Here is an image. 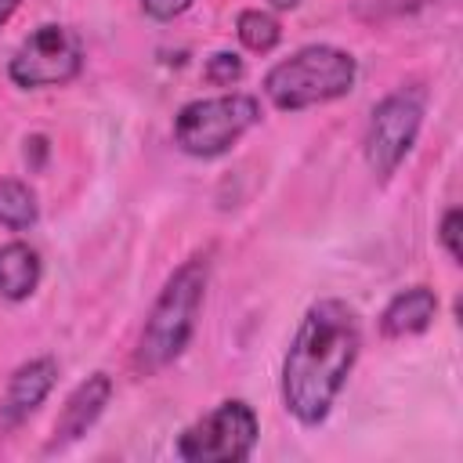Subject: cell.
<instances>
[{"instance_id": "cell-1", "label": "cell", "mask_w": 463, "mask_h": 463, "mask_svg": "<svg viewBox=\"0 0 463 463\" xmlns=\"http://www.w3.org/2000/svg\"><path fill=\"white\" fill-rule=\"evenodd\" d=\"M358 318L344 300H318L307 307L282 365V402L304 427L329 416L358 358Z\"/></svg>"}, {"instance_id": "cell-2", "label": "cell", "mask_w": 463, "mask_h": 463, "mask_svg": "<svg viewBox=\"0 0 463 463\" xmlns=\"http://www.w3.org/2000/svg\"><path fill=\"white\" fill-rule=\"evenodd\" d=\"M203 289H206V260L203 257L184 260L166 279V286L159 289V297L148 311L141 340H137V354H134L137 369L159 373L163 365H170L188 347V340L195 333V315H199V304H203Z\"/></svg>"}, {"instance_id": "cell-3", "label": "cell", "mask_w": 463, "mask_h": 463, "mask_svg": "<svg viewBox=\"0 0 463 463\" xmlns=\"http://www.w3.org/2000/svg\"><path fill=\"white\" fill-rule=\"evenodd\" d=\"M354 72L358 69L347 51L329 47V43H311L289 54L286 61H279L264 76V94L271 98L275 109L297 112V109L344 98L354 87Z\"/></svg>"}, {"instance_id": "cell-4", "label": "cell", "mask_w": 463, "mask_h": 463, "mask_svg": "<svg viewBox=\"0 0 463 463\" xmlns=\"http://www.w3.org/2000/svg\"><path fill=\"white\" fill-rule=\"evenodd\" d=\"M257 119H260V105L253 94H221V98L188 101L174 116V141L188 156L213 159L228 152Z\"/></svg>"}, {"instance_id": "cell-5", "label": "cell", "mask_w": 463, "mask_h": 463, "mask_svg": "<svg viewBox=\"0 0 463 463\" xmlns=\"http://www.w3.org/2000/svg\"><path fill=\"white\" fill-rule=\"evenodd\" d=\"M257 412L232 398L206 412L177 438V456L188 463H239L257 445Z\"/></svg>"}, {"instance_id": "cell-6", "label": "cell", "mask_w": 463, "mask_h": 463, "mask_svg": "<svg viewBox=\"0 0 463 463\" xmlns=\"http://www.w3.org/2000/svg\"><path fill=\"white\" fill-rule=\"evenodd\" d=\"M80 69H83V43L65 25L33 29L18 43V51L7 65V72L18 87H58V83H69Z\"/></svg>"}, {"instance_id": "cell-7", "label": "cell", "mask_w": 463, "mask_h": 463, "mask_svg": "<svg viewBox=\"0 0 463 463\" xmlns=\"http://www.w3.org/2000/svg\"><path fill=\"white\" fill-rule=\"evenodd\" d=\"M420 123H423V98L416 90H394L373 109L369 130H365V159L373 174L380 177L394 174V166L412 148Z\"/></svg>"}, {"instance_id": "cell-8", "label": "cell", "mask_w": 463, "mask_h": 463, "mask_svg": "<svg viewBox=\"0 0 463 463\" xmlns=\"http://www.w3.org/2000/svg\"><path fill=\"white\" fill-rule=\"evenodd\" d=\"M109 394H112V380H109L105 373L87 376V380L69 394V402H65V409H61V416H58V423H54V438H51L47 452H54V449L76 441L80 434H87V427H90V423L101 416V409L109 405Z\"/></svg>"}, {"instance_id": "cell-9", "label": "cell", "mask_w": 463, "mask_h": 463, "mask_svg": "<svg viewBox=\"0 0 463 463\" xmlns=\"http://www.w3.org/2000/svg\"><path fill=\"white\" fill-rule=\"evenodd\" d=\"M54 376H58V365H54L51 358H33V362H25V365L11 376V383H7V394H4V402H0V420H4L7 427L22 423V420L51 394Z\"/></svg>"}, {"instance_id": "cell-10", "label": "cell", "mask_w": 463, "mask_h": 463, "mask_svg": "<svg viewBox=\"0 0 463 463\" xmlns=\"http://www.w3.org/2000/svg\"><path fill=\"white\" fill-rule=\"evenodd\" d=\"M438 311V297L434 289L427 286H412V289H402L380 315V329L383 336H412V333H423L430 326Z\"/></svg>"}, {"instance_id": "cell-11", "label": "cell", "mask_w": 463, "mask_h": 463, "mask_svg": "<svg viewBox=\"0 0 463 463\" xmlns=\"http://www.w3.org/2000/svg\"><path fill=\"white\" fill-rule=\"evenodd\" d=\"M40 286V257L25 242L0 246V297L25 300Z\"/></svg>"}, {"instance_id": "cell-12", "label": "cell", "mask_w": 463, "mask_h": 463, "mask_svg": "<svg viewBox=\"0 0 463 463\" xmlns=\"http://www.w3.org/2000/svg\"><path fill=\"white\" fill-rule=\"evenodd\" d=\"M36 221V195L14 177H0V224L22 232Z\"/></svg>"}, {"instance_id": "cell-13", "label": "cell", "mask_w": 463, "mask_h": 463, "mask_svg": "<svg viewBox=\"0 0 463 463\" xmlns=\"http://www.w3.org/2000/svg\"><path fill=\"white\" fill-rule=\"evenodd\" d=\"M235 33H239L242 47H246V51H257V54L271 51V47L282 40V25L275 22V14L257 11V7H250V11H242V14L235 18Z\"/></svg>"}, {"instance_id": "cell-14", "label": "cell", "mask_w": 463, "mask_h": 463, "mask_svg": "<svg viewBox=\"0 0 463 463\" xmlns=\"http://www.w3.org/2000/svg\"><path fill=\"white\" fill-rule=\"evenodd\" d=\"M242 72H246V65H242V58L232 54V51H217V54H210V58H206V69H203V76H206L210 83H217V87L239 83Z\"/></svg>"}, {"instance_id": "cell-15", "label": "cell", "mask_w": 463, "mask_h": 463, "mask_svg": "<svg viewBox=\"0 0 463 463\" xmlns=\"http://www.w3.org/2000/svg\"><path fill=\"white\" fill-rule=\"evenodd\" d=\"M459 228H463V213H459V210L452 206V210H449V213L441 217V232H438L452 260H459V257H463V246H459Z\"/></svg>"}, {"instance_id": "cell-16", "label": "cell", "mask_w": 463, "mask_h": 463, "mask_svg": "<svg viewBox=\"0 0 463 463\" xmlns=\"http://www.w3.org/2000/svg\"><path fill=\"white\" fill-rule=\"evenodd\" d=\"M141 7H145L148 18H156V22H170V18H177L181 11H188L192 0H141Z\"/></svg>"}, {"instance_id": "cell-17", "label": "cell", "mask_w": 463, "mask_h": 463, "mask_svg": "<svg viewBox=\"0 0 463 463\" xmlns=\"http://www.w3.org/2000/svg\"><path fill=\"white\" fill-rule=\"evenodd\" d=\"M43 156H47V137H43V134H33V137L25 141V159H29L33 166H43Z\"/></svg>"}, {"instance_id": "cell-18", "label": "cell", "mask_w": 463, "mask_h": 463, "mask_svg": "<svg viewBox=\"0 0 463 463\" xmlns=\"http://www.w3.org/2000/svg\"><path fill=\"white\" fill-rule=\"evenodd\" d=\"M18 11V0H0V25Z\"/></svg>"}, {"instance_id": "cell-19", "label": "cell", "mask_w": 463, "mask_h": 463, "mask_svg": "<svg viewBox=\"0 0 463 463\" xmlns=\"http://www.w3.org/2000/svg\"><path fill=\"white\" fill-rule=\"evenodd\" d=\"M268 4H271V7H279V11H289V7H297L300 0H268Z\"/></svg>"}]
</instances>
